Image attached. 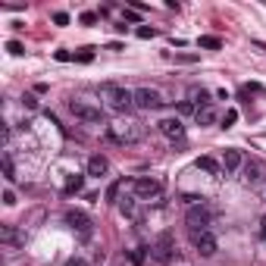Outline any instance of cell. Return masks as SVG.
<instances>
[{"label": "cell", "mask_w": 266, "mask_h": 266, "mask_svg": "<svg viewBox=\"0 0 266 266\" xmlns=\"http://www.w3.org/2000/svg\"><path fill=\"white\" fill-rule=\"evenodd\" d=\"M198 47H207V50H219L222 41L219 38H213V34H204V38H198Z\"/></svg>", "instance_id": "cell-18"}, {"label": "cell", "mask_w": 266, "mask_h": 266, "mask_svg": "<svg viewBox=\"0 0 266 266\" xmlns=\"http://www.w3.org/2000/svg\"><path fill=\"white\" fill-rule=\"evenodd\" d=\"M4 175H7L10 182L16 179V166H13V157H10V154H4Z\"/></svg>", "instance_id": "cell-20"}, {"label": "cell", "mask_w": 266, "mask_h": 266, "mask_svg": "<svg viewBox=\"0 0 266 266\" xmlns=\"http://www.w3.org/2000/svg\"><path fill=\"white\" fill-rule=\"evenodd\" d=\"M175 60H179V63H194L198 57H191V53H182V57H175Z\"/></svg>", "instance_id": "cell-34"}, {"label": "cell", "mask_w": 266, "mask_h": 266, "mask_svg": "<svg viewBox=\"0 0 266 266\" xmlns=\"http://www.w3.org/2000/svg\"><path fill=\"white\" fill-rule=\"evenodd\" d=\"M66 222L79 229V238H82V241H91L94 229H91V219H88L85 213H79V210H69V213H66Z\"/></svg>", "instance_id": "cell-7"}, {"label": "cell", "mask_w": 266, "mask_h": 266, "mask_svg": "<svg viewBox=\"0 0 266 266\" xmlns=\"http://www.w3.org/2000/svg\"><path fill=\"white\" fill-rule=\"evenodd\" d=\"M75 60H79V63H91V60H94V53H91V50H82Z\"/></svg>", "instance_id": "cell-28"}, {"label": "cell", "mask_w": 266, "mask_h": 266, "mask_svg": "<svg viewBox=\"0 0 266 266\" xmlns=\"http://www.w3.org/2000/svg\"><path fill=\"white\" fill-rule=\"evenodd\" d=\"M66 266H88V263H85L82 257H69V260H66Z\"/></svg>", "instance_id": "cell-32"}, {"label": "cell", "mask_w": 266, "mask_h": 266, "mask_svg": "<svg viewBox=\"0 0 266 266\" xmlns=\"http://www.w3.org/2000/svg\"><path fill=\"white\" fill-rule=\"evenodd\" d=\"M194 247H198V254L201 257H213L219 251V241L213 232H201V235H194Z\"/></svg>", "instance_id": "cell-9"}, {"label": "cell", "mask_w": 266, "mask_h": 266, "mask_svg": "<svg viewBox=\"0 0 266 266\" xmlns=\"http://www.w3.org/2000/svg\"><path fill=\"white\" fill-rule=\"evenodd\" d=\"M7 50L13 53V57H22V53H25V47H22L19 41H7Z\"/></svg>", "instance_id": "cell-23"}, {"label": "cell", "mask_w": 266, "mask_h": 266, "mask_svg": "<svg viewBox=\"0 0 266 266\" xmlns=\"http://www.w3.org/2000/svg\"><path fill=\"white\" fill-rule=\"evenodd\" d=\"M97 22V13H82V25H94Z\"/></svg>", "instance_id": "cell-25"}, {"label": "cell", "mask_w": 266, "mask_h": 266, "mask_svg": "<svg viewBox=\"0 0 266 266\" xmlns=\"http://www.w3.org/2000/svg\"><path fill=\"white\" fill-rule=\"evenodd\" d=\"M241 182H244L247 188H257V185L263 182V166H260V163H244V166H241Z\"/></svg>", "instance_id": "cell-11"}, {"label": "cell", "mask_w": 266, "mask_h": 266, "mask_svg": "<svg viewBox=\"0 0 266 266\" xmlns=\"http://www.w3.org/2000/svg\"><path fill=\"white\" fill-rule=\"evenodd\" d=\"M53 22H57V25H66L69 16H66V13H53Z\"/></svg>", "instance_id": "cell-29"}, {"label": "cell", "mask_w": 266, "mask_h": 266, "mask_svg": "<svg viewBox=\"0 0 266 266\" xmlns=\"http://www.w3.org/2000/svg\"><path fill=\"white\" fill-rule=\"evenodd\" d=\"M179 113H198V110H194L191 100H182V103H179Z\"/></svg>", "instance_id": "cell-26"}, {"label": "cell", "mask_w": 266, "mask_h": 266, "mask_svg": "<svg viewBox=\"0 0 266 266\" xmlns=\"http://www.w3.org/2000/svg\"><path fill=\"white\" fill-rule=\"evenodd\" d=\"M119 210H122V213H126V216H135V204H132L129 198H126V201H122V204H119Z\"/></svg>", "instance_id": "cell-24"}, {"label": "cell", "mask_w": 266, "mask_h": 266, "mask_svg": "<svg viewBox=\"0 0 266 266\" xmlns=\"http://www.w3.org/2000/svg\"><path fill=\"white\" fill-rule=\"evenodd\" d=\"M129 257H132V260H135V266H144V254H138V251H132V254H129Z\"/></svg>", "instance_id": "cell-31"}, {"label": "cell", "mask_w": 266, "mask_h": 266, "mask_svg": "<svg viewBox=\"0 0 266 266\" xmlns=\"http://www.w3.org/2000/svg\"><path fill=\"white\" fill-rule=\"evenodd\" d=\"M191 103L198 106V110H201V106H210V94L204 91V88H201V91H191Z\"/></svg>", "instance_id": "cell-19"}, {"label": "cell", "mask_w": 266, "mask_h": 266, "mask_svg": "<svg viewBox=\"0 0 266 266\" xmlns=\"http://www.w3.org/2000/svg\"><path fill=\"white\" fill-rule=\"evenodd\" d=\"M82 185H85V179H82V175H69V179H66V185H63V191H66V194H72V191H82Z\"/></svg>", "instance_id": "cell-17"}, {"label": "cell", "mask_w": 266, "mask_h": 266, "mask_svg": "<svg viewBox=\"0 0 266 266\" xmlns=\"http://www.w3.org/2000/svg\"><path fill=\"white\" fill-rule=\"evenodd\" d=\"M106 138L113 144H135L141 138V129H138V122H119V126H106Z\"/></svg>", "instance_id": "cell-2"}, {"label": "cell", "mask_w": 266, "mask_h": 266, "mask_svg": "<svg viewBox=\"0 0 266 266\" xmlns=\"http://www.w3.org/2000/svg\"><path fill=\"white\" fill-rule=\"evenodd\" d=\"M119 191H122V182H113L110 188H106V201L116 204V201H119Z\"/></svg>", "instance_id": "cell-21"}, {"label": "cell", "mask_w": 266, "mask_h": 266, "mask_svg": "<svg viewBox=\"0 0 266 266\" xmlns=\"http://www.w3.org/2000/svg\"><path fill=\"white\" fill-rule=\"evenodd\" d=\"M100 97L106 100V106L116 113H129L135 106V91H129L126 85H103L100 88Z\"/></svg>", "instance_id": "cell-1"}, {"label": "cell", "mask_w": 266, "mask_h": 266, "mask_svg": "<svg viewBox=\"0 0 266 266\" xmlns=\"http://www.w3.org/2000/svg\"><path fill=\"white\" fill-rule=\"evenodd\" d=\"M210 219H213V213L201 204V207H188V213H185V225L191 229V235H201V232H210Z\"/></svg>", "instance_id": "cell-4"}, {"label": "cell", "mask_w": 266, "mask_h": 266, "mask_svg": "<svg viewBox=\"0 0 266 266\" xmlns=\"http://www.w3.org/2000/svg\"><path fill=\"white\" fill-rule=\"evenodd\" d=\"M241 166H244L241 150H235V147H232V150H225V157H222V169H225V172H238Z\"/></svg>", "instance_id": "cell-13"}, {"label": "cell", "mask_w": 266, "mask_h": 266, "mask_svg": "<svg viewBox=\"0 0 266 266\" xmlns=\"http://www.w3.org/2000/svg\"><path fill=\"white\" fill-rule=\"evenodd\" d=\"M69 110H72L75 119L88 122V126H103V110L94 106V103H88V100H72V103H69Z\"/></svg>", "instance_id": "cell-3"}, {"label": "cell", "mask_w": 266, "mask_h": 266, "mask_svg": "<svg viewBox=\"0 0 266 266\" xmlns=\"http://www.w3.org/2000/svg\"><path fill=\"white\" fill-rule=\"evenodd\" d=\"M106 172H110V160H106L103 154H94L91 160H88V175H97L100 179V175H106Z\"/></svg>", "instance_id": "cell-12"}, {"label": "cell", "mask_w": 266, "mask_h": 266, "mask_svg": "<svg viewBox=\"0 0 266 266\" xmlns=\"http://www.w3.org/2000/svg\"><path fill=\"white\" fill-rule=\"evenodd\" d=\"M0 235H4V241H7V244H13V247L25 244V235H19V232H16L13 225H4V232H0Z\"/></svg>", "instance_id": "cell-15"}, {"label": "cell", "mask_w": 266, "mask_h": 266, "mask_svg": "<svg viewBox=\"0 0 266 266\" xmlns=\"http://www.w3.org/2000/svg\"><path fill=\"white\" fill-rule=\"evenodd\" d=\"M194 119H198L201 126H213V122H216V110H213V106H201V110L194 113Z\"/></svg>", "instance_id": "cell-16"}, {"label": "cell", "mask_w": 266, "mask_h": 266, "mask_svg": "<svg viewBox=\"0 0 266 266\" xmlns=\"http://www.w3.org/2000/svg\"><path fill=\"white\" fill-rule=\"evenodd\" d=\"M57 60H60V63H69V60H72V53H66V50H57Z\"/></svg>", "instance_id": "cell-33"}, {"label": "cell", "mask_w": 266, "mask_h": 266, "mask_svg": "<svg viewBox=\"0 0 266 266\" xmlns=\"http://www.w3.org/2000/svg\"><path fill=\"white\" fill-rule=\"evenodd\" d=\"M132 191H135V198H138V201H150V198H160V191H163V182H160V179H135Z\"/></svg>", "instance_id": "cell-5"}, {"label": "cell", "mask_w": 266, "mask_h": 266, "mask_svg": "<svg viewBox=\"0 0 266 266\" xmlns=\"http://www.w3.org/2000/svg\"><path fill=\"white\" fill-rule=\"evenodd\" d=\"M260 235H263V238H266V216H263V219H260Z\"/></svg>", "instance_id": "cell-35"}, {"label": "cell", "mask_w": 266, "mask_h": 266, "mask_svg": "<svg viewBox=\"0 0 266 266\" xmlns=\"http://www.w3.org/2000/svg\"><path fill=\"white\" fill-rule=\"evenodd\" d=\"M160 132H163L169 141H182V138H185V126H182V119H179V116L163 119V122H160Z\"/></svg>", "instance_id": "cell-10"}, {"label": "cell", "mask_w": 266, "mask_h": 266, "mask_svg": "<svg viewBox=\"0 0 266 266\" xmlns=\"http://www.w3.org/2000/svg\"><path fill=\"white\" fill-rule=\"evenodd\" d=\"M135 106L138 110H157V106H163V100H160V94L154 91V88H138L135 91Z\"/></svg>", "instance_id": "cell-8"}, {"label": "cell", "mask_w": 266, "mask_h": 266, "mask_svg": "<svg viewBox=\"0 0 266 266\" xmlns=\"http://www.w3.org/2000/svg\"><path fill=\"white\" fill-rule=\"evenodd\" d=\"M4 204H7V207L16 204V194H13V191H4Z\"/></svg>", "instance_id": "cell-30"}, {"label": "cell", "mask_w": 266, "mask_h": 266, "mask_svg": "<svg viewBox=\"0 0 266 266\" xmlns=\"http://www.w3.org/2000/svg\"><path fill=\"white\" fill-rule=\"evenodd\" d=\"M238 122V110H225V116H222V126L229 129V126H235Z\"/></svg>", "instance_id": "cell-22"}, {"label": "cell", "mask_w": 266, "mask_h": 266, "mask_svg": "<svg viewBox=\"0 0 266 266\" xmlns=\"http://www.w3.org/2000/svg\"><path fill=\"white\" fill-rule=\"evenodd\" d=\"M154 251V257H157V263H172V257H175V238L169 235V232H163L157 238V244L150 247Z\"/></svg>", "instance_id": "cell-6"}, {"label": "cell", "mask_w": 266, "mask_h": 266, "mask_svg": "<svg viewBox=\"0 0 266 266\" xmlns=\"http://www.w3.org/2000/svg\"><path fill=\"white\" fill-rule=\"evenodd\" d=\"M198 169L207 172V175H219V172H222V166H219L216 157H198Z\"/></svg>", "instance_id": "cell-14"}, {"label": "cell", "mask_w": 266, "mask_h": 266, "mask_svg": "<svg viewBox=\"0 0 266 266\" xmlns=\"http://www.w3.org/2000/svg\"><path fill=\"white\" fill-rule=\"evenodd\" d=\"M154 34H157V31L147 28V25H141V28H138V38H154Z\"/></svg>", "instance_id": "cell-27"}]
</instances>
